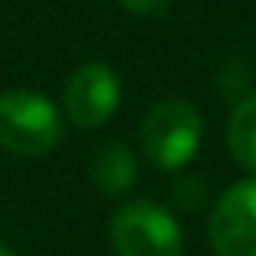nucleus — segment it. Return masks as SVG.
Masks as SVG:
<instances>
[{"mask_svg": "<svg viewBox=\"0 0 256 256\" xmlns=\"http://www.w3.org/2000/svg\"><path fill=\"white\" fill-rule=\"evenodd\" d=\"M201 114L185 98H166L143 117L140 126V150L156 169L178 172L194 159L201 146Z\"/></svg>", "mask_w": 256, "mask_h": 256, "instance_id": "2", "label": "nucleus"}, {"mask_svg": "<svg viewBox=\"0 0 256 256\" xmlns=\"http://www.w3.org/2000/svg\"><path fill=\"white\" fill-rule=\"evenodd\" d=\"M110 250L114 256H182L185 237L169 208L133 198L110 218Z\"/></svg>", "mask_w": 256, "mask_h": 256, "instance_id": "3", "label": "nucleus"}, {"mask_svg": "<svg viewBox=\"0 0 256 256\" xmlns=\"http://www.w3.org/2000/svg\"><path fill=\"white\" fill-rule=\"evenodd\" d=\"M227 150L246 172H256V94L234 107L227 120Z\"/></svg>", "mask_w": 256, "mask_h": 256, "instance_id": "7", "label": "nucleus"}, {"mask_svg": "<svg viewBox=\"0 0 256 256\" xmlns=\"http://www.w3.org/2000/svg\"><path fill=\"white\" fill-rule=\"evenodd\" d=\"M120 104V78L107 62H84L65 78L62 110L78 130H98Z\"/></svg>", "mask_w": 256, "mask_h": 256, "instance_id": "5", "label": "nucleus"}, {"mask_svg": "<svg viewBox=\"0 0 256 256\" xmlns=\"http://www.w3.org/2000/svg\"><path fill=\"white\" fill-rule=\"evenodd\" d=\"M172 201L182 211H198L208 201V185L198 175H178V178L172 182Z\"/></svg>", "mask_w": 256, "mask_h": 256, "instance_id": "8", "label": "nucleus"}, {"mask_svg": "<svg viewBox=\"0 0 256 256\" xmlns=\"http://www.w3.org/2000/svg\"><path fill=\"white\" fill-rule=\"evenodd\" d=\"M65 117L46 94L13 88L0 94V150L13 156H46L62 143Z\"/></svg>", "mask_w": 256, "mask_h": 256, "instance_id": "1", "label": "nucleus"}, {"mask_svg": "<svg viewBox=\"0 0 256 256\" xmlns=\"http://www.w3.org/2000/svg\"><path fill=\"white\" fill-rule=\"evenodd\" d=\"M0 256H13V253H10V246H4V244H0Z\"/></svg>", "mask_w": 256, "mask_h": 256, "instance_id": "10", "label": "nucleus"}, {"mask_svg": "<svg viewBox=\"0 0 256 256\" xmlns=\"http://www.w3.org/2000/svg\"><path fill=\"white\" fill-rule=\"evenodd\" d=\"M88 175H91V185L98 188L100 194L120 198L124 192H130V188L136 185L140 166H136V156H133L124 143L110 140V143H100L98 150H94L91 162H88Z\"/></svg>", "mask_w": 256, "mask_h": 256, "instance_id": "6", "label": "nucleus"}, {"mask_svg": "<svg viewBox=\"0 0 256 256\" xmlns=\"http://www.w3.org/2000/svg\"><path fill=\"white\" fill-rule=\"evenodd\" d=\"M214 256H256V178L234 182L208 214Z\"/></svg>", "mask_w": 256, "mask_h": 256, "instance_id": "4", "label": "nucleus"}, {"mask_svg": "<svg viewBox=\"0 0 256 256\" xmlns=\"http://www.w3.org/2000/svg\"><path fill=\"white\" fill-rule=\"evenodd\" d=\"M124 10L136 13V16H159V13L169 10L172 0H117Z\"/></svg>", "mask_w": 256, "mask_h": 256, "instance_id": "9", "label": "nucleus"}]
</instances>
